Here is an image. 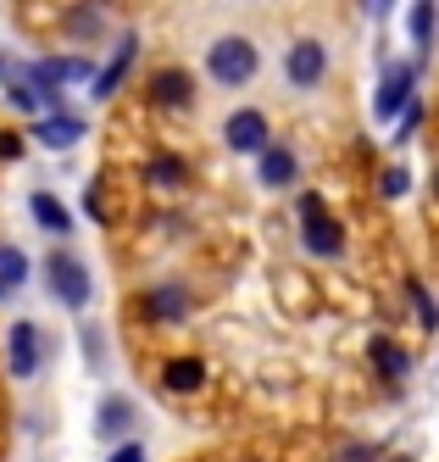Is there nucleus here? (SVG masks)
<instances>
[{
  "label": "nucleus",
  "mask_w": 439,
  "mask_h": 462,
  "mask_svg": "<svg viewBox=\"0 0 439 462\" xmlns=\"http://www.w3.org/2000/svg\"><path fill=\"white\" fill-rule=\"evenodd\" d=\"M206 73H212L217 84H228V89H240V84H251V79L261 73V51H256L245 34H223V40H212V51H206Z\"/></svg>",
  "instance_id": "1"
},
{
  "label": "nucleus",
  "mask_w": 439,
  "mask_h": 462,
  "mask_svg": "<svg viewBox=\"0 0 439 462\" xmlns=\"http://www.w3.org/2000/svg\"><path fill=\"white\" fill-rule=\"evenodd\" d=\"M300 240H306V251L312 256H340L345 251V228H340V217L328 212V201L323 195H300Z\"/></svg>",
  "instance_id": "2"
},
{
  "label": "nucleus",
  "mask_w": 439,
  "mask_h": 462,
  "mask_svg": "<svg viewBox=\"0 0 439 462\" xmlns=\"http://www.w3.org/2000/svg\"><path fill=\"white\" fill-rule=\"evenodd\" d=\"M45 284H50V295L61 307H89V268L73 256V251H50L45 256Z\"/></svg>",
  "instance_id": "3"
},
{
  "label": "nucleus",
  "mask_w": 439,
  "mask_h": 462,
  "mask_svg": "<svg viewBox=\"0 0 439 462\" xmlns=\"http://www.w3.org/2000/svg\"><path fill=\"white\" fill-rule=\"evenodd\" d=\"M412 79H417V61H389L384 79H379V95H373V117L389 123L412 106Z\"/></svg>",
  "instance_id": "4"
},
{
  "label": "nucleus",
  "mask_w": 439,
  "mask_h": 462,
  "mask_svg": "<svg viewBox=\"0 0 439 462\" xmlns=\"http://www.w3.org/2000/svg\"><path fill=\"white\" fill-rule=\"evenodd\" d=\"M45 346V335H40V323H12V335H6V368H12V379H33L40 374V351Z\"/></svg>",
  "instance_id": "5"
},
{
  "label": "nucleus",
  "mask_w": 439,
  "mask_h": 462,
  "mask_svg": "<svg viewBox=\"0 0 439 462\" xmlns=\"http://www.w3.org/2000/svg\"><path fill=\"white\" fill-rule=\"evenodd\" d=\"M23 79H33V89H61V84H78V79H95V68L84 56H40L28 61Z\"/></svg>",
  "instance_id": "6"
},
{
  "label": "nucleus",
  "mask_w": 439,
  "mask_h": 462,
  "mask_svg": "<svg viewBox=\"0 0 439 462\" xmlns=\"http://www.w3.org/2000/svg\"><path fill=\"white\" fill-rule=\"evenodd\" d=\"M323 73H328L323 40H295L289 56H284V79H289L295 89H312V84H323Z\"/></svg>",
  "instance_id": "7"
},
{
  "label": "nucleus",
  "mask_w": 439,
  "mask_h": 462,
  "mask_svg": "<svg viewBox=\"0 0 439 462\" xmlns=\"http://www.w3.org/2000/svg\"><path fill=\"white\" fill-rule=\"evenodd\" d=\"M223 140H228V151H240V156H261L267 145H273V140H267V117H261L256 106H240V112H233V117L223 123Z\"/></svg>",
  "instance_id": "8"
},
{
  "label": "nucleus",
  "mask_w": 439,
  "mask_h": 462,
  "mask_svg": "<svg viewBox=\"0 0 439 462\" xmlns=\"http://www.w3.org/2000/svg\"><path fill=\"white\" fill-rule=\"evenodd\" d=\"M95 435H100V440H112V446H123V440L133 435V402H128V395H117V390H106V395H100Z\"/></svg>",
  "instance_id": "9"
},
{
  "label": "nucleus",
  "mask_w": 439,
  "mask_h": 462,
  "mask_svg": "<svg viewBox=\"0 0 439 462\" xmlns=\"http://www.w3.org/2000/svg\"><path fill=\"white\" fill-rule=\"evenodd\" d=\"M84 117H73V112H45V117H33V140L40 145H50V151H73L78 140H84Z\"/></svg>",
  "instance_id": "10"
},
{
  "label": "nucleus",
  "mask_w": 439,
  "mask_h": 462,
  "mask_svg": "<svg viewBox=\"0 0 439 462\" xmlns=\"http://www.w3.org/2000/svg\"><path fill=\"white\" fill-rule=\"evenodd\" d=\"M133 56H140V40H133V34H123L117 56H112L106 68L95 73V84H89V95H95V101H112V95L123 89V79H128V68H133Z\"/></svg>",
  "instance_id": "11"
},
{
  "label": "nucleus",
  "mask_w": 439,
  "mask_h": 462,
  "mask_svg": "<svg viewBox=\"0 0 439 462\" xmlns=\"http://www.w3.org/2000/svg\"><path fill=\"white\" fill-rule=\"evenodd\" d=\"M151 101L167 106V112H189V101H195V79H189L184 68H161V73L151 79Z\"/></svg>",
  "instance_id": "12"
},
{
  "label": "nucleus",
  "mask_w": 439,
  "mask_h": 462,
  "mask_svg": "<svg viewBox=\"0 0 439 462\" xmlns=\"http://www.w3.org/2000/svg\"><path fill=\"white\" fill-rule=\"evenodd\" d=\"M140 312H145L151 323H178V318L189 312V290H184V284H156V290L140 295Z\"/></svg>",
  "instance_id": "13"
},
{
  "label": "nucleus",
  "mask_w": 439,
  "mask_h": 462,
  "mask_svg": "<svg viewBox=\"0 0 439 462\" xmlns=\"http://www.w3.org/2000/svg\"><path fill=\"white\" fill-rule=\"evenodd\" d=\"M256 179H261L267 189H289V184L300 179V162H295V151H289V145H267V151L256 156Z\"/></svg>",
  "instance_id": "14"
},
{
  "label": "nucleus",
  "mask_w": 439,
  "mask_h": 462,
  "mask_svg": "<svg viewBox=\"0 0 439 462\" xmlns=\"http://www.w3.org/2000/svg\"><path fill=\"white\" fill-rule=\"evenodd\" d=\"M200 384H206V362L200 356H167L161 362V390L167 395H195Z\"/></svg>",
  "instance_id": "15"
},
{
  "label": "nucleus",
  "mask_w": 439,
  "mask_h": 462,
  "mask_svg": "<svg viewBox=\"0 0 439 462\" xmlns=\"http://www.w3.org/2000/svg\"><path fill=\"white\" fill-rule=\"evenodd\" d=\"M367 362L379 368V379H389V384H400L412 374V356H407V346H395L389 335H373L367 340Z\"/></svg>",
  "instance_id": "16"
},
{
  "label": "nucleus",
  "mask_w": 439,
  "mask_h": 462,
  "mask_svg": "<svg viewBox=\"0 0 439 462\" xmlns=\"http://www.w3.org/2000/svg\"><path fill=\"white\" fill-rule=\"evenodd\" d=\"M28 212H33V223H40V228H50V235H73V212H67L56 195L33 189V195H28Z\"/></svg>",
  "instance_id": "17"
},
{
  "label": "nucleus",
  "mask_w": 439,
  "mask_h": 462,
  "mask_svg": "<svg viewBox=\"0 0 439 462\" xmlns=\"http://www.w3.org/2000/svg\"><path fill=\"white\" fill-rule=\"evenodd\" d=\"M434 17H439V0H412V45H417V61L434 51Z\"/></svg>",
  "instance_id": "18"
},
{
  "label": "nucleus",
  "mask_w": 439,
  "mask_h": 462,
  "mask_svg": "<svg viewBox=\"0 0 439 462\" xmlns=\"http://www.w3.org/2000/svg\"><path fill=\"white\" fill-rule=\"evenodd\" d=\"M145 179L156 184V189H178L189 173H184V156H151V168H145Z\"/></svg>",
  "instance_id": "19"
},
{
  "label": "nucleus",
  "mask_w": 439,
  "mask_h": 462,
  "mask_svg": "<svg viewBox=\"0 0 439 462\" xmlns=\"http://www.w3.org/2000/svg\"><path fill=\"white\" fill-rule=\"evenodd\" d=\"M23 279H28V256L17 251V245H0V290H23Z\"/></svg>",
  "instance_id": "20"
},
{
  "label": "nucleus",
  "mask_w": 439,
  "mask_h": 462,
  "mask_svg": "<svg viewBox=\"0 0 439 462\" xmlns=\"http://www.w3.org/2000/svg\"><path fill=\"white\" fill-rule=\"evenodd\" d=\"M407 295H412L417 323H423V328H439V301L428 295V284H423V279H407Z\"/></svg>",
  "instance_id": "21"
},
{
  "label": "nucleus",
  "mask_w": 439,
  "mask_h": 462,
  "mask_svg": "<svg viewBox=\"0 0 439 462\" xmlns=\"http://www.w3.org/2000/svg\"><path fill=\"white\" fill-rule=\"evenodd\" d=\"M407 189H412L407 168H384V173H379V195H384V201H400V195H407Z\"/></svg>",
  "instance_id": "22"
},
{
  "label": "nucleus",
  "mask_w": 439,
  "mask_h": 462,
  "mask_svg": "<svg viewBox=\"0 0 439 462\" xmlns=\"http://www.w3.org/2000/svg\"><path fill=\"white\" fill-rule=\"evenodd\" d=\"M84 212H89L95 223L106 217V189H100V184H89V189H84Z\"/></svg>",
  "instance_id": "23"
},
{
  "label": "nucleus",
  "mask_w": 439,
  "mask_h": 462,
  "mask_svg": "<svg viewBox=\"0 0 439 462\" xmlns=\"http://www.w3.org/2000/svg\"><path fill=\"white\" fill-rule=\"evenodd\" d=\"M106 462H145V446H140V440H123V446H112Z\"/></svg>",
  "instance_id": "24"
},
{
  "label": "nucleus",
  "mask_w": 439,
  "mask_h": 462,
  "mask_svg": "<svg viewBox=\"0 0 439 462\" xmlns=\"http://www.w3.org/2000/svg\"><path fill=\"white\" fill-rule=\"evenodd\" d=\"M417 117H423L417 106H407V112H400V140H407V134H417Z\"/></svg>",
  "instance_id": "25"
},
{
  "label": "nucleus",
  "mask_w": 439,
  "mask_h": 462,
  "mask_svg": "<svg viewBox=\"0 0 439 462\" xmlns=\"http://www.w3.org/2000/svg\"><path fill=\"white\" fill-rule=\"evenodd\" d=\"M17 151H23V145H17L12 134H0V162H17Z\"/></svg>",
  "instance_id": "26"
},
{
  "label": "nucleus",
  "mask_w": 439,
  "mask_h": 462,
  "mask_svg": "<svg viewBox=\"0 0 439 462\" xmlns=\"http://www.w3.org/2000/svg\"><path fill=\"white\" fill-rule=\"evenodd\" d=\"M367 6H373V12H389V6H395V0H367Z\"/></svg>",
  "instance_id": "27"
},
{
  "label": "nucleus",
  "mask_w": 439,
  "mask_h": 462,
  "mask_svg": "<svg viewBox=\"0 0 439 462\" xmlns=\"http://www.w3.org/2000/svg\"><path fill=\"white\" fill-rule=\"evenodd\" d=\"M434 195H439V168H434Z\"/></svg>",
  "instance_id": "28"
},
{
  "label": "nucleus",
  "mask_w": 439,
  "mask_h": 462,
  "mask_svg": "<svg viewBox=\"0 0 439 462\" xmlns=\"http://www.w3.org/2000/svg\"><path fill=\"white\" fill-rule=\"evenodd\" d=\"M389 462H412V457H389Z\"/></svg>",
  "instance_id": "29"
},
{
  "label": "nucleus",
  "mask_w": 439,
  "mask_h": 462,
  "mask_svg": "<svg viewBox=\"0 0 439 462\" xmlns=\"http://www.w3.org/2000/svg\"><path fill=\"white\" fill-rule=\"evenodd\" d=\"M0 301H6V290H0Z\"/></svg>",
  "instance_id": "30"
}]
</instances>
